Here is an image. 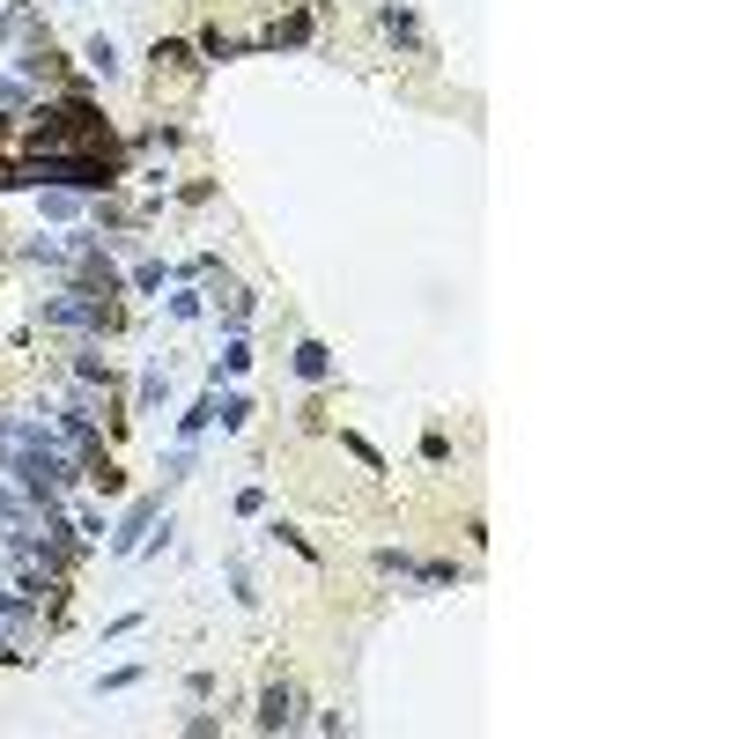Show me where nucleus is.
I'll return each mask as SVG.
<instances>
[{
	"instance_id": "2",
	"label": "nucleus",
	"mask_w": 739,
	"mask_h": 739,
	"mask_svg": "<svg viewBox=\"0 0 739 739\" xmlns=\"http://www.w3.org/2000/svg\"><path fill=\"white\" fill-rule=\"evenodd\" d=\"M148 525H156V503H134V510H126V525H119V533H111V555H134Z\"/></svg>"
},
{
	"instance_id": "3",
	"label": "nucleus",
	"mask_w": 739,
	"mask_h": 739,
	"mask_svg": "<svg viewBox=\"0 0 739 739\" xmlns=\"http://www.w3.org/2000/svg\"><path fill=\"white\" fill-rule=\"evenodd\" d=\"M259 725H267V732L296 725V695H289V688H267V695H259Z\"/></svg>"
},
{
	"instance_id": "4",
	"label": "nucleus",
	"mask_w": 739,
	"mask_h": 739,
	"mask_svg": "<svg viewBox=\"0 0 739 739\" xmlns=\"http://www.w3.org/2000/svg\"><path fill=\"white\" fill-rule=\"evenodd\" d=\"M326 370H333V355L318 348V340H303V348H296V377H311V385H318Z\"/></svg>"
},
{
	"instance_id": "1",
	"label": "nucleus",
	"mask_w": 739,
	"mask_h": 739,
	"mask_svg": "<svg viewBox=\"0 0 739 739\" xmlns=\"http://www.w3.org/2000/svg\"><path fill=\"white\" fill-rule=\"evenodd\" d=\"M45 326H67V333H111V303H104V296H89V289L45 296Z\"/></svg>"
},
{
	"instance_id": "5",
	"label": "nucleus",
	"mask_w": 739,
	"mask_h": 739,
	"mask_svg": "<svg viewBox=\"0 0 739 739\" xmlns=\"http://www.w3.org/2000/svg\"><path fill=\"white\" fill-rule=\"evenodd\" d=\"M89 67H97V74H119V45H111V37H89Z\"/></svg>"
}]
</instances>
